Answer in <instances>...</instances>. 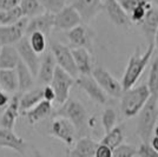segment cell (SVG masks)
Instances as JSON below:
<instances>
[{
  "label": "cell",
  "mask_w": 158,
  "mask_h": 157,
  "mask_svg": "<svg viewBox=\"0 0 158 157\" xmlns=\"http://www.w3.org/2000/svg\"><path fill=\"white\" fill-rule=\"evenodd\" d=\"M139 24L142 25V28L146 33V36L150 38H153L155 33L158 30V6L155 7L152 5V7H150L146 11L144 19Z\"/></svg>",
  "instance_id": "cell-26"
},
{
  "label": "cell",
  "mask_w": 158,
  "mask_h": 157,
  "mask_svg": "<svg viewBox=\"0 0 158 157\" xmlns=\"http://www.w3.org/2000/svg\"><path fill=\"white\" fill-rule=\"evenodd\" d=\"M153 51H155V44H153V41H151L148 46V49L143 53L139 52V50L137 49L136 52L130 57L127 65L125 67V72L123 74L122 82H120L123 90L135 86V84L138 82L139 77L142 76L144 69L149 64L150 59L152 58V56L155 53Z\"/></svg>",
  "instance_id": "cell-1"
},
{
  "label": "cell",
  "mask_w": 158,
  "mask_h": 157,
  "mask_svg": "<svg viewBox=\"0 0 158 157\" xmlns=\"http://www.w3.org/2000/svg\"><path fill=\"white\" fill-rule=\"evenodd\" d=\"M28 18L23 17L11 25H0V46L17 44L25 34Z\"/></svg>",
  "instance_id": "cell-10"
},
{
  "label": "cell",
  "mask_w": 158,
  "mask_h": 157,
  "mask_svg": "<svg viewBox=\"0 0 158 157\" xmlns=\"http://www.w3.org/2000/svg\"><path fill=\"white\" fill-rule=\"evenodd\" d=\"M43 89H31L28 91L24 92L23 96H20L19 106L20 110L25 112L32 109L34 105H37L40 100H43Z\"/></svg>",
  "instance_id": "cell-27"
},
{
  "label": "cell",
  "mask_w": 158,
  "mask_h": 157,
  "mask_svg": "<svg viewBox=\"0 0 158 157\" xmlns=\"http://www.w3.org/2000/svg\"><path fill=\"white\" fill-rule=\"evenodd\" d=\"M81 24V18L77 10L71 6H64L60 11L54 13V25L53 27L61 31H69L72 27Z\"/></svg>",
  "instance_id": "cell-12"
},
{
  "label": "cell",
  "mask_w": 158,
  "mask_h": 157,
  "mask_svg": "<svg viewBox=\"0 0 158 157\" xmlns=\"http://www.w3.org/2000/svg\"><path fill=\"white\" fill-rule=\"evenodd\" d=\"M97 157H111L112 156V149L110 146H107L106 144L99 143L96 150V155Z\"/></svg>",
  "instance_id": "cell-38"
},
{
  "label": "cell",
  "mask_w": 158,
  "mask_h": 157,
  "mask_svg": "<svg viewBox=\"0 0 158 157\" xmlns=\"http://www.w3.org/2000/svg\"><path fill=\"white\" fill-rule=\"evenodd\" d=\"M67 38L73 47H85L87 50H91L92 47L93 33L89 27H86L83 24H79L69 30Z\"/></svg>",
  "instance_id": "cell-14"
},
{
  "label": "cell",
  "mask_w": 158,
  "mask_h": 157,
  "mask_svg": "<svg viewBox=\"0 0 158 157\" xmlns=\"http://www.w3.org/2000/svg\"><path fill=\"white\" fill-rule=\"evenodd\" d=\"M20 60V56L15 46H0V69H15Z\"/></svg>",
  "instance_id": "cell-23"
},
{
  "label": "cell",
  "mask_w": 158,
  "mask_h": 157,
  "mask_svg": "<svg viewBox=\"0 0 158 157\" xmlns=\"http://www.w3.org/2000/svg\"><path fill=\"white\" fill-rule=\"evenodd\" d=\"M136 148H133L132 145L126 143H120L118 146H116L112 150V156L116 157H132L136 156Z\"/></svg>",
  "instance_id": "cell-33"
},
{
  "label": "cell",
  "mask_w": 158,
  "mask_h": 157,
  "mask_svg": "<svg viewBox=\"0 0 158 157\" xmlns=\"http://www.w3.org/2000/svg\"><path fill=\"white\" fill-rule=\"evenodd\" d=\"M54 116H61L70 119L74 125L78 136H85L87 129L90 128L89 125L90 118L86 112V109L84 108V105L76 99L67 98V100L61 104V108L56 112Z\"/></svg>",
  "instance_id": "cell-4"
},
{
  "label": "cell",
  "mask_w": 158,
  "mask_h": 157,
  "mask_svg": "<svg viewBox=\"0 0 158 157\" xmlns=\"http://www.w3.org/2000/svg\"><path fill=\"white\" fill-rule=\"evenodd\" d=\"M51 52L56 59L57 65L60 66L63 70H65L69 74H71L73 78L78 77V70H77L70 47L63 45L60 43H53L51 45Z\"/></svg>",
  "instance_id": "cell-7"
},
{
  "label": "cell",
  "mask_w": 158,
  "mask_h": 157,
  "mask_svg": "<svg viewBox=\"0 0 158 157\" xmlns=\"http://www.w3.org/2000/svg\"><path fill=\"white\" fill-rule=\"evenodd\" d=\"M15 49L19 53L20 59L26 64L33 76L37 77V73H38L40 65V58L39 54L37 52H34L31 45H30L28 37L23 36V38L15 44Z\"/></svg>",
  "instance_id": "cell-11"
},
{
  "label": "cell",
  "mask_w": 158,
  "mask_h": 157,
  "mask_svg": "<svg viewBox=\"0 0 158 157\" xmlns=\"http://www.w3.org/2000/svg\"><path fill=\"white\" fill-rule=\"evenodd\" d=\"M77 85L85 92L86 95L92 99L94 103L98 104H106L107 102V95L105 91L100 87L92 74H80L76 78L74 82Z\"/></svg>",
  "instance_id": "cell-9"
},
{
  "label": "cell",
  "mask_w": 158,
  "mask_h": 157,
  "mask_svg": "<svg viewBox=\"0 0 158 157\" xmlns=\"http://www.w3.org/2000/svg\"><path fill=\"white\" fill-rule=\"evenodd\" d=\"M0 87L5 92L19 91L18 74L15 69H0Z\"/></svg>",
  "instance_id": "cell-24"
},
{
  "label": "cell",
  "mask_w": 158,
  "mask_h": 157,
  "mask_svg": "<svg viewBox=\"0 0 158 157\" xmlns=\"http://www.w3.org/2000/svg\"><path fill=\"white\" fill-rule=\"evenodd\" d=\"M44 10L51 13H57L65 6V0H39Z\"/></svg>",
  "instance_id": "cell-35"
},
{
  "label": "cell",
  "mask_w": 158,
  "mask_h": 157,
  "mask_svg": "<svg viewBox=\"0 0 158 157\" xmlns=\"http://www.w3.org/2000/svg\"><path fill=\"white\" fill-rule=\"evenodd\" d=\"M124 141V131L122 129V126L114 125L110 131L105 132V136L100 141V143L106 144L107 146H110L112 150L118 146L120 143H123Z\"/></svg>",
  "instance_id": "cell-28"
},
{
  "label": "cell",
  "mask_w": 158,
  "mask_h": 157,
  "mask_svg": "<svg viewBox=\"0 0 158 157\" xmlns=\"http://www.w3.org/2000/svg\"><path fill=\"white\" fill-rule=\"evenodd\" d=\"M74 84V78L71 74H69L65 70H63L60 66H56L54 72H53V77L51 79L50 85L53 87L54 93H56V100L58 104H63L65 103L69 95H70V90Z\"/></svg>",
  "instance_id": "cell-5"
},
{
  "label": "cell",
  "mask_w": 158,
  "mask_h": 157,
  "mask_svg": "<svg viewBox=\"0 0 158 157\" xmlns=\"http://www.w3.org/2000/svg\"><path fill=\"white\" fill-rule=\"evenodd\" d=\"M92 77L96 79L100 87L105 91L106 95L111 96L113 98H119L123 92V86L118 79H116L110 72L103 66H97L92 69L91 72Z\"/></svg>",
  "instance_id": "cell-6"
},
{
  "label": "cell",
  "mask_w": 158,
  "mask_h": 157,
  "mask_svg": "<svg viewBox=\"0 0 158 157\" xmlns=\"http://www.w3.org/2000/svg\"><path fill=\"white\" fill-rule=\"evenodd\" d=\"M15 71L18 74V84H19V91L21 93L28 91L32 89L33 84H34V80H33V76L30 69L27 67V65L20 59L17 64L15 67Z\"/></svg>",
  "instance_id": "cell-25"
},
{
  "label": "cell",
  "mask_w": 158,
  "mask_h": 157,
  "mask_svg": "<svg viewBox=\"0 0 158 157\" xmlns=\"http://www.w3.org/2000/svg\"><path fill=\"white\" fill-rule=\"evenodd\" d=\"M149 142H150V144H151L152 148H153V149L158 152V137H157V136H153V137H151Z\"/></svg>",
  "instance_id": "cell-42"
},
{
  "label": "cell",
  "mask_w": 158,
  "mask_h": 157,
  "mask_svg": "<svg viewBox=\"0 0 158 157\" xmlns=\"http://www.w3.org/2000/svg\"><path fill=\"white\" fill-rule=\"evenodd\" d=\"M20 0H0V11H7L19 5Z\"/></svg>",
  "instance_id": "cell-40"
},
{
  "label": "cell",
  "mask_w": 158,
  "mask_h": 157,
  "mask_svg": "<svg viewBox=\"0 0 158 157\" xmlns=\"http://www.w3.org/2000/svg\"><path fill=\"white\" fill-rule=\"evenodd\" d=\"M19 95H15L13 98L11 99L8 103V106L6 108V110L4 111L2 116H1V126L7 128V129H13L14 124L17 122V118L19 116Z\"/></svg>",
  "instance_id": "cell-22"
},
{
  "label": "cell",
  "mask_w": 158,
  "mask_h": 157,
  "mask_svg": "<svg viewBox=\"0 0 158 157\" xmlns=\"http://www.w3.org/2000/svg\"><path fill=\"white\" fill-rule=\"evenodd\" d=\"M103 10L105 11L107 17L114 25L123 27H129L131 25L129 14L122 7L118 0H105L103 4Z\"/></svg>",
  "instance_id": "cell-13"
},
{
  "label": "cell",
  "mask_w": 158,
  "mask_h": 157,
  "mask_svg": "<svg viewBox=\"0 0 158 157\" xmlns=\"http://www.w3.org/2000/svg\"><path fill=\"white\" fill-rule=\"evenodd\" d=\"M146 85L152 96L158 97V57H156L152 62Z\"/></svg>",
  "instance_id": "cell-31"
},
{
  "label": "cell",
  "mask_w": 158,
  "mask_h": 157,
  "mask_svg": "<svg viewBox=\"0 0 158 157\" xmlns=\"http://www.w3.org/2000/svg\"><path fill=\"white\" fill-rule=\"evenodd\" d=\"M53 25H54V13L44 11L43 13L32 17V19L27 23L25 33L30 34L34 31H39L47 37L53 28Z\"/></svg>",
  "instance_id": "cell-15"
},
{
  "label": "cell",
  "mask_w": 158,
  "mask_h": 157,
  "mask_svg": "<svg viewBox=\"0 0 158 157\" xmlns=\"http://www.w3.org/2000/svg\"><path fill=\"white\" fill-rule=\"evenodd\" d=\"M52 112V103L48 100H40L37 105H34L32 109L25 111V115L27 117V121L30 124H35L40 121L48 117Z\"/></svg>",
  "instance_id": "cell-20"
},
{
  "label": "cell",
  "mask_w": 158,
  "mask_h": 157,
  "mask_svg": "<svg viewBox=\"0 0 158 157\" xmlns=\"http://www.w3.org/2000/svg\"><path fill=\"white\" fill-rule=\"evenodd\" d=\"M57 66L56 63V59L53 57L52 52L46 53L44 56L43 60H40V65L39 70L37 73V78L39 79V82L41 84H50L51 83V79L53 77V72L54 69Z\"/></svg>",
  "instance_id": "cell-21"
},
{
  "label": "cell",
  "mask_w": 158,
  "mask_h": 157,
  "mask_svg": "<svg viewBox=\"0 0 158 157\" xmlns=\"http://www.w3.org/2000/svg\"><path fill=\"white\" fill-rule=\"evenodd\" d=\"M136 155L139 157H158V152L152 148L150 142H142Z\"/></svg>",
  "instance_id": "cell-36"
},
{
  "label": "cell",
  "mask_w": 158,
  "mask_h": 157,
  "mask_svg": "<svg viewBox=\"0 0 158 157\" xmlns=\"http://www.w3.org/2000/svg\"><path fill=\"white\" fill-rule=\"evenodd\" d=\"M43 98L45 100H48V102H54L56 100V93H54V90L53 87L50 84H46L43 89Z\"/></svg>",
  "instance_id": "cell-39"
},
{
  "label": "cell",
  "mask_w": 158,
  "mask_h": 157,
  "mask_svg": "<svg viewBox=\"0 0 158 157\" xmlns=\"http://www.w3.org/2000/svg\"><path fill=\"white\" fill-rule=\"evenodd\" d=\"M51 134L53 137L58 138L66 145L71 146L74 143L77 131L70 119L61 116H56L51 125Z\"/></svg>",
  "instance_id": "cell-8"
},
{
  "label": "cell",
  "mask_w": 158,
  "mask_h": 157,
  "mask_svg": "<svg viewBox=\"0 0 158 157\" xmlns=\"http://www.w3.org/2000/svg\"><path fill=\"white\" fill-rule=\"evenodd\" d=\"M79 74H91L92 63L90 53L85 47H73L71 50Z\"/></svg>",
  "instance_id": "cell-19"
},
{
  "label": "cell",
  "mask_w": 158,
  "mask_h": 157,
  "mask_svg": "<svg viewBox=\"0 0 158 157\" xmlns=\"http://www.w3.org/2000/svg\"><path fill=\"white\" fill-rule=\"evenodd\" d=\"M72 6L77 10L81 21H90L103 10V0H74Z\"/></svg>",
  "instance_id": "cell-16"
},
{
  "label": "cell",
  "mask_w": 158,
  "mask_h": 157,
  "mask_svg": "<svg viewBox=\"0 0 158 157\" xmlns=\"http://www.w3.org/2000/svg\"><path fill=\"white\" fill-rule=\"evenodd\" d=\"M27 36H28L30 45H31L34 52L40 54V53L45 51V49H46V36L44 33L39 32V31H34V32L30 33Z\"/></svg>",
  "instance_id": "cell-30"
},
{
  "label": "cell",
  "mask_w": 158,
  "mask_h": 157,
  "mask_svg": "<svg viewBox=\"0 0 158 157\" xmlns=\"http://www.w3.org/2000/svg\"><path fill=\"white\" fill-rule=\"evenodd\" d=\"M152 4H155V5L158 6V0H152Z\"/></svg>",
  "instance_id": "cell-45"
},
{
  "label": "cell",
  "mask_w": 158,
  "mask_h": 157,
  "mask_svg": "<svg viewBox=\"0 0 158 157\" xmlns=\"http://www.w3.org/2000/svg\"><path fill=\"white\" fill-rule=\"evenodd\" d=\"M119 4L122 5V7L125 10V12L127 14L131 12L135 7L139 6V5H145V4H150L152 2V0H118Z\"/></svg>",
  "instance_id": "cell-37"
},
{
  "label": "cell",
  "mask_w": 158,
  "mask_h": 157,
  "mask_svg": "<svg viewBox=\"0 0 158 157\" xmlns=\"http://www.w3.org/2000/svg\"><path fill=\"white\" fill-rule=\"evenodd\" d=\"M153 134H155V136L158 137V124L155 125V128H153Z\"/></svg>",
  "instance_id": "cell-44"
},
{
  "label": "cell",
  "mask_w": 158,
  "mask_h": 157,
  "mask_svg": "<svg viewBox=\"0 0 158 157\" xmlns=\"http://www.w3.org/2000/svg\"><path fill=\"white\" fill-rule=\"evenodd\" d=\"M151 96L148 85H139L123 90L120 98V110L125 117L136 116Z\"/></svg>",
  "instance_id": "cell-2"
},
{
  "label": "cell",
  "mask_w": 158,
  "mask_h": 157,
  "mask_svg": "<svg viewBox=\"0 0 158 157\" xmlns=\"http://www.w3.org/2000/svg\"><path fill=\"white\" fill-rule=\"evenodd\" d=\"M0 148H8L19 154H24L26 144L23 138L14 134L13 129H7L1 126L0 128Z\"/></svg>",
  "instance_id": "cell-17"
},
{
  "label": "cell",
  "mask_w": 158,
  "mask_h": 157,
  "mask_svg": "<svg viewBox=\"0 0 158 157\" xmlns=\"http://www.w3.org/2000/svg\"><path fill=\"white\" fill-rule=\"evenodd\" d=\"M19 7L21 8L23 15L26 18L38 15L45 11L39 0H20Z\"/></svg>",
  "instance_id": "cell-29"
},
{
  "label": "cell",
  "mask_w": 158,
  "mask_h": 157,
  "mask_svg": "<svg viewBox=\"0 0 158 157\" xmlns=\"http://www.w3.org/2000/svg\"><path fill=\"white\" fill-rule=\"evenodd\" d=\"M137 115V135L140 137L142 142H149L153 134V128L158 121L157 96L151 95Z\"/></svg>",
  "instance_id": "cell-3"
},
{
  "label": "cell",
  "mask_w": 158,
  "mask_h": 157,
  "mask_svg": "<svg viewBox=\"0 0 158 157\" xmlns=\"http://www.w3.org/2000/svg\"><path fill=\"white\" fill-rule=\"evenodd\" d=\"M152 2L150 4H145V5H139V6L135 7L131 12L129 13V17H130V20L133 21V23H140L142 20L144 19L145 14H146V11L152 7Z\"/></svg>",
  "instance_id": "cell-34"
},
{
  "label": "cell",
  "mask_w": 158,
  "mask_h": 157,
  "mask_svg": "<svg viewBox=\"0 0 158 157\" xmlns=\"http://www.w3.org/2000/svg\"><path fill=\"white\" fill-rule=\"evenodd\" d=\"M98 144L94 139L83 136L76 142L74 146L69 151V156L71 157H93L96 155V150Z\"/></svg>",
  "instance_id": "cell-18"
},
{
  "label": "cell",
  "mask_w": 158,
  "mask_h": 157,
  "mask_svg": "<svg viewBox=\"0 0 158 157\" xmlns=\"http://www.w3.org/2000/svg\"><path fill=\"white\" fill-rule=\"evenodd\" d=\"M157 105H158V97H157Z\"/></svg>",
  "instance_id": "cell-46"
},
{
  "label": "cell",
  "mask_w": 158,
  "mask_h": 157,
  "mask_svg": "<svg viewBox=\"0 0 158 157\" xmlns=\"http://www.w3.org/2000/svg\"><path fill=\"white\" fill-rule=\"evenodd\" d=\"M8 102H10V97L7 96V93L0 90V108H4L5 105L8 104Z\"/></svg>",
  "instance_id": "cell-41"
},
{
  "label": "cell",
  "mask_w": 158,
  "mask_h": 157,
  "mask_svg": "<svg viewBox=\"0 0 158 157\" xmlns=\"http://www.w3.org/2000/svg\"><path fill=\"white\" fill-rule=\"evenodd\" d=\"M117 123V112L112 108H107L102 113V124L105 132L110 131Z\"/></svg>",
  "instance_id": "cell-32"
},
{
  "label": "cell",
  "mask_w": 158,
  "mask_h": 157,
  "mask_svg": "<svg viewBox=\"0 0 158 157\" xmlns=\"http://www.w3.org/2000/svg\"><path fill=\"white\" fill-rule=\"evenodd\" d=\"M153 39H155V46H156V50H157V53H158V30L156 31V33H155V37H153Z\"/></svg>",
  "instance_id": "cell-43"
}]
</instances>
